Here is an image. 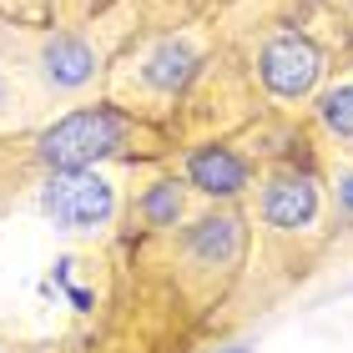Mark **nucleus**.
<instances>
[{"label": "nucleus", "mask_w": 353, "mask_h": 353, "mask_svg": "<svg viewBox=\"0 0 353 353\" xmlns=\"http://www.w3.org/2000/svg\"><path fill=\"white\" fill-rule=\"evenodd\" d=\"M121 132H126V126H121L117 111H71L66 121H56L51 132L41 137V157L56 172L86 167V162H96V157L117 152L121 147Z\"/></svg>", "instance_id": "obj_1"}, {"label": "nucleus", "mask_w": 353, "mask_h": 353, "mask_svg": "<svg viewBox=\"0 0 353 353\" xmlns=\"http://www.w3.org/2000/svg\"><path fill=\"white\" fill-rule=\"evenodd\" d=\"M111 182H101L96 172H81V167H66L51 176V187H46V212H51L61 228L71 232H86V228H101L111 217Z\"/></svg>", "instance_id": "obj_2"}, {"label": "nucleus", "mask_w": 353, "mask_h": 353, "mask_svg": "<svg viewBox=\"0 0 353 353\" xmlns=\"http://www.w3.org/2000/svg\"><path fill=\"white\" fill-rule=\"evenodd\" d=\"M318 71H323V56L313 51L303 36H283L263 51V81L278 96H308Z\"/></svg>", "instance_id": "obj_3"}, {"label": "nucleus", "mask_w": 353, "mask_h": 353, "mask_svg": "<svg viewBox=\"0 0 353 353\" xmlns=\"http://www.w3.org/2000/svg\"><path fill=\"white\" fill-rule=\"evenodd\" d=\"M313 212H318V187L308 182V176H278V182H268L263 217L272 222V228L293 232V228H303V222H313Z\"/></svg>", "instance_id": "obj_4"}, {"label": "nucleus", "mask_w": 353, "mask_h": 353, "mask_svg": "<svg viewBox=\"0 0 353 353\" xmlns=\"http://www.w3.org/2000/svg\"><path fill=\"white\" fill-rule=\"evenodd\" d=\"M192 187H202L207 197H232V192L248 187V167L228 147H207L192 157Z\"/></svg>", "instance_id": "obj_5"}, {"label": "nucleus", "mask_w": 353, "mask_h": 353, "mask_svg": "<svg viewBox=\"0 0 353 353\" xmlns=\"http://www.w3.org/2000/svg\"><path fill=\"white\" fill-rule=\"evenodd\" d=\"M192 252L207 263H237L243 252V222L237 217H207L192 228Z\"/></svg>", "instance_id": "obj_6"}, {"label": "nucleus", "mask_w": 353, "mask_h": 353, "mask_svg": "<svg viewBox=\"0 0 353 353\" xmlns=\"http://www.w3.org/2000/svg\"><path fill=\"white\" fill-rule=\"evenodd\" d=\"M91 46L86 41H71V36H61V41H51L46 46V76H51L56 86H81V81H91Z\"/></svg>", "instance_id": "obj_7"}, {"label": "nucleus", "mask_w": 353, "mask_h": 353, "mask_svg": "<svg viewBox=\"0 0 353 353\" xmlns=\"http://www.w3.org/2000/svg\"><path fill=\"white\" fill-rule=\"evenodd\" d=\"M187 76H192V51H187V46H176V41H167L162 51L152 56V66H147V81L162 86V91H176Z\"/></svg>", "instance_id": "obj_8"}, {"label": "nucleus", "mask_w": 353, "mask_h": 353, "mask_svg": "<svg viewBox=\"0 0 353 353\" xmlns=\"http://www.w3.org/2000/svg\"><path fill=\"white\" fill-rule=\"evenodd\" d=\"M141 212H147L157 228H172V222L182 217V192H176V182H162L147 202H141Z\"/></svg>", "instance_id": "obj_9"}, {"label": "nucleus", "mask_w": 353, "mask_h": 353, "mask_svg": "<svg viewBox=\"0 0 353 353\" xmlns=\"http://www.w3.org/2000/svg\"><path fill=\"white\" fill-rule=\"evenodd\" d=\"M323 121L339 137H353V86H339V91L323 96Z\"/></svg>", "instance_id": "obj_10"}, {"label": "nucleus", "mask_w": 353, "mask_h": 353, "mask_svg": "<svg viewBox=\"0 0 353 353\" xmlns=\"http://www.w3.org/2000/svg\"><path fill=\"white\" fill-rule=\"evenodd\" d=\"M339 197L353 207V172H348V176H339Z\"/></svg>", "instance_id": "obj_11"}, {"label": "nucleus", "mask_w": 353, "mask_h": 353, "mask_svg": "<svg viewBox=\"0 0 353 353\" xmlns=\"http://www.w3.org/2000/svg\"><path fill=\"white\" fill-rule=\"evenodd\" d=\"M0 106H6V81H0Z\"/></svg>", "instance_id": "obj_12"}, {"label": "nucleus", "mask_w": 353, "mask_h": 353, "mask_svg": "<svg viewBox=\"0 0 353 353\" xmlns=\"http://www.w3.org/2000/svg\"><path fill=\"white\" fill-rule=\"evenodd\" d=\"M228 353H243V348H228Z\"/></svg>", "instance_id": "obj_13"}]
</instances>
